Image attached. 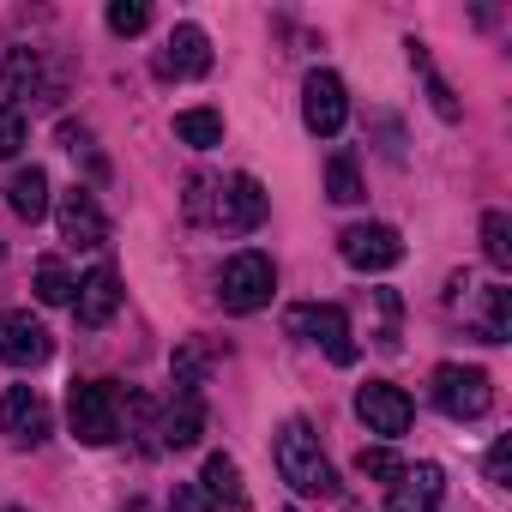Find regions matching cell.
<instances>
[{"mask_svg": "<svg viewBox=\"0 0 512 512\" xmlns=\"http://www.w3.org/2000/svg\"><path fill=\"white\" fill-rule=\"evenodd\" d=\"M272 458H278V476L296 488V494H314V500H326V494H338V476H332V458L320 452V434L302 422V416H290L284 428H278V440H272Z\"/></svg>", "mask_w": 512, "mask_h": 512, "instance_id": "cell-1", "label": "cell"}, {"mask_svg": "<svg viewBox=\"0 0 512 512\" xmlns=\"http://www.w3.org/2000/svg\"><path fill=\"white\" fill-rule=\"evenodd\" d=\"M67 422L85 446H109L121 434V386L115 380H85L67 398Z\"/></svg>", "mask_w": 512, "mask_h": 512, "instance_id": "cell-2", "label": "cell"}, {"mask_svg": "<svg viewBox=\"0 0 512 512\" xmlns=\"http://www.w3.org/2000/svg\"><path fill=\"white\" fill-rule=\"evenodd\" d=\"M272 290H278V266L266 253H235L223 266V278H217V296H223L229 314H260L272 302Z\"/></svg>", "mask_w": 512, "mask_h": 512, "instance_id": "cell-3", "label": "cell"}, {"mask_svg": "<svg viewBox=\"0 0 512 512\" xmlns=\"http://www.w3.org/2000/svg\"><path fill=\"white\" fill-rule=\"evenodd\" d=\"M290 332L308 338V344H320L338 368L356 362V332H350V314L338 302H302V308H290Z\"/></svg>", "mask_w": 512, "mask_h": 512, "instance_id": "cell-4", "label": "cell"}, {"mask_svg": "<svg viewBox=\"0 0 512 512\" xmlns=\"http://www.w3.org/2000/svg\"><path fill=\"white\" fill-rule=\"evenodd\" d=\"M434 404H440L452 422H476V416H488V404H494V380H488L482 368L440 362V368H434Z\"/></svg>", "mask_w": 512, "mask_h": 512, "instance_id": "cell-5", "label": "cell"}, {"mask_svg": "<svg viewBox=\"0 0 512 512\" xmlns=\"http://www.w3.org/2000/svg\"><path fill=\"white\" fill-rule=\"evenodd\" d=\"M302 121H308V133H320V139H338V133H344L350 97H344V79H338V73L314 67V73L302 79Z\"/></svg>", "mask_w": 512, "mask_h": 512, "instance_id": "cell-6", "label": "cell"}, {"mask_svg": "<svg viewBox=\"0 0 512 512\" xmlns=\"http://www.w3.org/2000/svg\"><path fill=\"white\" fill-rule=\"evenodd\" d=\"M338 253H344L356 272H392L404 260V235L392 223H350L338 235Z\"/></svg>", "mask_w": 512, "mask_h": 512, "instance_id": "cell-7", "label": "cell"}, {"mask_svg": "<svg viewBox=\"0 0 512 512\" xmlns=\"http://www.w3.org/2000/svg\"><path fill=\"white\" fill-rule=\"evenodd\" d=\"M55 356V338L43 320H31L25 308H7L0 314V362L7 368H43Z\"/></svg>", "mask_w": 512, "mask_h": 512, "instance_id": "cell-8", "label": "cell"}, {"mask_svg": "<svg viewBox=\"0 0 512 512\" xmlns=\"http://www.w3.org/2000/svg\"><path fill=\"white\" fill-rule=\"evenodd\" d=\"M356 416L368 422V434H386V440H398V434L410 428L416 404L404 398V386H392V380H368V386L356 392Z\"/></svg>", "mask_w": 512, "mask_h": 512, "instance_id": "cell-9", "label": "cell"}, {"mask_svg": "<svg viewBox=\"0 0 512 512\" xmlns=\"http://www.w3.org/2000/svg\"><path fill=\"white\" fill-rule=\"evenodd\" d=\"M0 428H7V440H13V446H43V440H49V428H55L49 398H43V392H31V386H13L7 398H0Z\"/></svg>", "mask_w": 512, "mask_h": 512, "instance_id": "cell-10", "label": "cell"}, {"mask_svg": "<svg viewBox=\"0 0 512 512\" xmlns=\"http://www.w3.org/2000/svg\"><path fill=\"white\" fill-rule=\"evenodd\" d=\"M55 217H61V235H67L73 247H103V241H109V217H103V205H97V193H91V187L61 193Z\"/></svg>", "mask_w": 512, "mask_h": 512, "instance_id": "cell-11", "label": "cell"}, {"mask_svg": "<svg viewBox=\"0 0 512 512\" xmlns=\"http://www.w3.org/2000/svg\"><path fill=\"white\" fill-rule=\"evenodd\" d=\"M157 73L163 79H199V73H211V37L199 25H175L169 49L157 55Z\"/></svg>", "mask_w": 512, "mask_h": 512, "instance_id": "cell-12", "label": "cell"}, {"mask_svg": "<svg viewBox=\"0 0 512 512\" xmlns=\"http://www.w3.org/2000/svg\"><path fill=\"white\" fill-rule=\"evenodd\" d=\"M266 211H272V199H266V187L253 181V175H235V181L217 193V223H223V229H260Z\"/></svg>", "mask_w": 512, "mask_h": 512, "instance_id": "cell-13", "label": "cell"}, {"mask_svg": "<svg viewBox=\"0 0 512 512\" xmlns=\"http://www.w3.org/2000/svg\"><path fill=\"white\" fill-rule=\"evenodd\" d=\"M440 494H446V470H440V464H416V470H404V476L392 482L386 512H434Z\"/></svg>", "mask_w": 512, "mask_h": 512, "instance_id": "cell-14", "label": "cell"}, {"mask_svg": "<svg viewBox=\"0 0 512 512\" xmlns=\"http://www.w3.org/2000/svg\"><path fill=\"white\" fill-rule=\"evenodd\" d=\"M115 308H121V278H115L109 266H97V272L79 284L73 314H79V326H85V332H97V326H109V320H115Z\"/></svg>", "mask_w": 512, "mask_h": 512, "instance_id": "cell-15", "label": "cell"}, {"mask_svg": "<svg viewBox=\"0 0 512 512\" xmlns=\"http://www.w3.org/2000/svg\"><path fill=\"white\" fill-rule=\"evenodd\" d=\"M0 79H7L13 91H25V97H55V79H49L37 49H13L7 61H0Z\"/></svg>", "mask_w": 512, "mask_h": 512, "instance_id": "cell-16", "label": "cell"}, {"mask_svg": "<svg viewBox=\"0 0 512 512\" xmlns=\"http://www.w3.org/2000/svg\"><path fill=\"white\" fill-rule=\"evenodd\" d=\"M199 428H205V404H199V392H181V404H169V416H163L157 440L181 452V446H193V440H199Z\"/></svg>", "mask_w": 512, "mask_h": 512, "instance_id": "cell-17", "label": "cell"}, {"mask_svg": "<svg viewBox=\"0 0 512 512\" xmlns=\"http://www.w3.org/2000/svg\"><path fill=\"white\" fill-rule=\"evenodd\" d=\"M7 199H13V211L25 217V223H43L49 217V175L31 163V169H19L13 175V187H7Z\"/></svg>", "mask_w": 512, "mask_h": 512, "instance_id": "cell-18", "label": "cell"}, {"mask_svg": "<svg viewBox=\"0 0 512 512\" xmlns=\"http://www.w3.org/2000/svg\"><path fill=\"white\" fill-rule=\"evenodd\" d=\"M476 338H482V344H506V338H512V290H506V284H488V290H482Z\"/></svg>", "mask_w": 512, "mask_h": 512, "instance_id": "cell-19", "label": "cell"}, {"mask_svg": "<svg viewBox=\"0 0 512 512\" xmlns=\"http://www.w3.org/2000/svg\"><path fill=\"white\" fill-rule=\"evenodd\" d=\"M199 488H205L211 500H223V506H247V488H241V464H235L229 452H211V458H205V476H199Z\"/></svg>", "mask_w": 512, "mask_h": 512, "instance_id": "cell-20", "label": "cell"}, {"mask_svg": "<svg viewBox=\"0 0 512 512\" xmlns=\"http://www.w3.org/2000/svg\"><path fill=\"white\" fill-rule=\"evenodd\" d=\"M175 139L211 151V145H223V115H217V109H181V115H175Z\"/></svg>", "mask_w": 512, "mask_h": 512, "instance_id": "cell-21", "label": "cell"}, {"mask_svg": "<svg viewBox=\"0 0 512 512\" xmlns=\"http://www.w3.org/2000/svg\"><path fill=\"white\" fill-rule=\"evenodd\" d=\"M482 253H488L500 272L512 266V217H506V211H488V217H482Z\"/></svg>", "mask_w": 512, "mask_h": 512, "instance_id": "cell-22", "label": "cell"}, {"mask_svg": "<svg viewBox=\"0 0 512 512\" xmlns=\"http://www.w3.org/2000/svg\"><path fill=\"white\" fill-rule=\"evenodd\" d=\"M73 278H67V266L61 260H37V302H49V308H61V302H73Z\"/></svg>", "mask_w": 512, "mask_h": 512, "instance_id": "cell-23", "label": "cell"}, {"mask_svg": "<svg viewBox=\"0 0 512 512\" xmlns=\"http://www.w3.org/2000/svg\"><path fill=\"white\" fill-rule=\"evenodd\" d=\"M326 187H332L338 205H356V199H362V175H356V163H350V157H332V163H326Z\"/></svg>", "mask_w": 512, "mask_h": 512, "instance_id": "cell-24", "label": "cell"}, {"mask_svg": "<svg viewBox=\"0 0 512 512\" xmlns=\"http://www.w3.org/2000/svg\"><path fill=\"white\" fill-rule=\"evenodd\" d=\"M356 470L374 476V482H398V476H404V458L386 452V446H362V452H356Z\"/></svg>", "mask_w": 512, "mask_h": 512, "instance_id": "cell-25", "label": "cell"}, {"mask_svg": "<svg viewBox=\"0 0 512 512\" xmlns=\"http://www.w3.org/2000/svg\"><path fill=\"white\" fill-rule=\"evenodd\" d=\"M151 25V7H145V0H115V7H109V31L115 37H139Z\"/></svg>", "mask_w": 512, "mask_h": 512, "instance_id": "cell-26", "label": "cell"}, {"mask_svg": "<svg viewBox=\"0 0 512 512\" xmlns=\"http://www.w3.org/2000/svg\"><path fill=\"white\" fill-rule=\"evenodd\" d=\"M25 151V115L13 103H0V157H19Z\"/></svg>", "mask_w": 512, "mask_h": 512, "instance_id": "cell-27", "label": "cell"}, {"mask_svg": "<svg viewBox=\"0 0 512 512\" xmlns=\"http://www.w3.org/2000/svg\"><path fill=\"white\" fill-rule=\"evenodd\" d=\"M199 380H205V350L187 344V350L175 356V386H181V392H199Z\"/></svg>", "mask_w": 512, "mask_h": 512, "instance_id": "cell-28", "label": "cell"}, {"mask_svg": "<svg viewBox=\"0 0 512 512\" xmlns=\"http://www.w3.org/2000/svg\"><path fill=\"white\" fill-rule=\"evenodd\" d=\"M169 512H217V500H211L199 482H175V494H169Z\"/></svg>", "mask_w": 512, "mask_h": 512, "instance_id": "cell-29", "label": "cell"}, {"mask_svg": "<svg viewBox=\"0 0 512 512\" xmlns=\"http://www.w3.org/2000/svg\"><path fill=\"white\" fill-rule=\"evenodd\" d=\"M205 211H211V181H205V175H193V181H187V217L199 223Z\"/></svg>", "mask_w": 512, "mask_h": 512, "instance_id": "cell-30", "label": "cell"}, {"mask_svg": "<svg viewBox=\"0 0 512 512\" xmlns=\"http://www.w3.org/2000/svg\"><path fill=\"white\" fill-rule=\"evenodd\" d=\"M506 470H512V440H494V452H488V482H506Z\"/></svg>", "mask_w": 512, "mask_h": 512, "instance_id": "cell-31", "label": "cell"}, {"mask_svg": "<svg viewBox=\"0 0 512 512\" xmlns=\"http://www.w3.org/2000/svg\"><path fill=\"white\" fill-rule=\"evenodd\" d=\"M0 253H7V247H0Z\"/></svg>", "mask_w": 512, "mask_h": 512, "instance_id": "cell-32", "label": "cell"}, {"mask_svg": "<svg viewBox=\"0 0 512 512\" xmlns=\"http://www.w3.org/2000/svg\"><path fill=\"white\" fill-rule=\"evenodd\" d=\"M290 512H296V506H290Z\"/></svg>", "mask_w": 512, "mask_h": 512, "instance_id": "cell-33", "label": "cell"}]
</instances>
